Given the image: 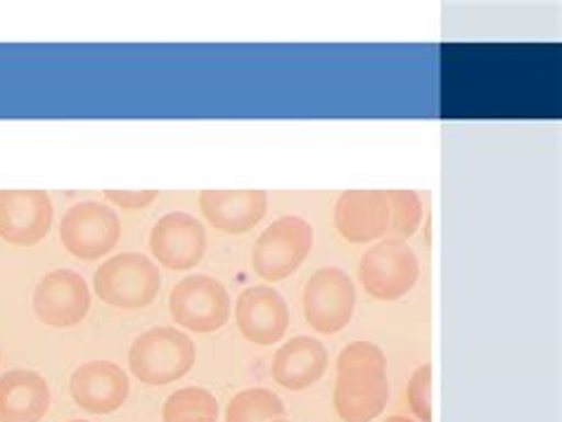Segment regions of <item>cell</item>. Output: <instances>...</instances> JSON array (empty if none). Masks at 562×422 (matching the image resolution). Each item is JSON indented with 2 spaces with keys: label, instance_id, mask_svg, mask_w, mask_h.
Segmentation results:
<instances>
[{
  "label": "cell",
  "instance_id": "obj_26",
  "mask_svg": "<svg viewBox=\"0 0 562 422\" xmlns=\"http://www.w3.org/2000/svg\"><path fill=\"white\" fill-rule=\"evenodd\" d=\"M69 422H86V420H69Z\"/></svg>",
  "mask_w": 562,
  "mask_h": 422
},
{
  "label": "cell",
  "instance_id": "obj_23",
  "mask_svg": "<svg viewBox=\"0 0 562 422\" xmlns=\"http://www.w3.org/2000/svg\"><path fill=\"white\" fill-rule=\"evenodd\" d=\"M181 422H216L214 418H186Z\"/></svg>",
  "mask_w": 562,
  "mask_h": 422
},
{
  "label": "cell",
  "instance_id": "obj_7",
  "mask_svg": "<svg viewBox=\"0 0 562 422\" xmlns=\"http://www.w3.org/2000/svg\"><path fill=\"white\" fill-rule=\"evenodd\" d=\"M171 318L190 332H216L228 323L231 295L212 275H188L169 295Z\"/></svg>",
  "mask_w": 562,
  "mask_h": 422
},
{
  "label": "cell",
  "instance_id": "obj_12",
  "mask_svg": "<svg viewBox=\"0 0 562 422\" xmlns=\"http://www.w3.org/2000/svg\"><path fill=\"white\" fill-rule=\"evenodd\" d=\"M235 323H238L243 338L251 344H278L290 328L288 304L278 289L269 285L247 287L235 304Z\"/></svg>",
  "mask_w": 562,
  "mask_h": 422
},
{
  "label": "cell",
  "instance_id": "obj_5",
  "mask_svg": "<svg viewBox=\"0 0 562 422\" xmlns=\"http://www.w3.org/2000/svg\"><path fill=\"white\" fill-rule=\"evenodd\" d=\"M359 278L378 301H396L408 295L420 278V261L406 240L387 238L373 244L361 259Z\"/></svg>",
  "mask_w": 562,
  "mask_h": 422
},
{
  "label": "cell",
  "instance_id": "obj_10",
  "mask_svg": "<svg viewBox=\"0 0 562 422\" xmlns=\"http://www.w3.org/2000/svg\"><path fill=\"white\" fill-rule=\"evenodd\" d=\"M150 252L169 271H192L204 259L206 230L186 212L167 214L150 232Z\"/></svg>",
  "mask_w": 562,
  "mask_h": 422
},
{
  "label": "cell",
  "instance_id": "obj_11",
  "mask_svg": "<svg viewBox=\"0 0 562 422\" xmlns=\"http://www.w3.org/2000/svg\"><path fill=\"white\" fill-rule=\"evenodd\" d=\"M53 199L43 191H0V240L18 247L38 244L50 232Z\"/></svg>",
  "mask_w": 562,
  "mask_h": 422
},
{
  "label": "cell",
  "instance_id": "obj_13",
  "mask_svg": "<svg viewBox=\"0 0 562 422\" xmlns=\"http://www.w3.org/2000/svg\"><path fill=\"white\" fill-rule=\"evenodd\" d=\"M128 375L112 361L83 363L69 380L71 399L93 415L120 411L128 399Z\"/></svg>",
  "mask_w": 562,
  "mask_h": 422
},
{
  "label": "cell",
  "instance_id": "obj_2",
  "mask_svg": "<svg viewBox=\"0 0 562 422\" xmlns=\"http://www.w3.org/2000/svg\"><path fill=\"white\" fill-rule=\"evenodd\" d=\"M195 344L179 328H153L128 349L131 373L143 385L165 387L186 377L195 366Z\"/></svg>",
  "mask_w": 562,
  "mask_h": 422
},
{
  "label": "cell",
  "instance_id": "obj_15",
  "mask_svg": "<svg viewBox=\"0 0 562 422\" xmlns=\"http://www.w3.org/2000/svg\"><path fill=\"white\" fill-rule=\"evenodd\" d=\"M198 205L212 228L243 236L269 212V195L263 191H202Z\"/></svg>",
  "mask_w": 562,
  "mask_h": 422
},
{
  "label": "cell",
  "instance_id": "obj_21",
  "mask_svg": "<svg viewBox=\"0 0 562 422\" xmlns=\"http://www.w3.org/2000/svg\"><path fill=\"white\" fill-rule=\"evenodd\" d=\"M408 406L420 422H432V366L425 363L408 380Z\"/></svg>",
  "mask_w": 562,
  "mask_h": 422
},
{
  "label": "cell",
  "instance_id": "obj_20",
  "mask_svg": "<svg viewBox=\"0 0 562 422\" xmlns=\"http://www.w3.org/2000/svg\"><path fill=\"white\" fill-rule=\"evenodd\" d=\"M390 232L392 238L406 240L416 236L423 221V202L413 191H387Z\"/></svg>",
  "mask_w": 562,
  "mask_h": 422
},
{
  "label": "cell",
  "instance_id": "obj_16",
  "mask_svg": "<svg viewBox=\"0 0 562 422\" xmlns=\"http://www.w3.org/2000/svg\"><path fill=\"white\" fill-rule=\"evenodd\" d=\"M328 370V349L316 338H294L273 356V380L290 391L314 387Z\"/></svg>",
  "mask_w": 562,
  "mask_h": 422
},
{
  "label": "cell",
  "instance_id": "obj_1",
  "mask_svg": "<svg viewBox=\"0 0 562 422\" xmlns=\"http://www.w3.org/2000/svg\"><path fill=\"white\" fill-rule=\"evenodd\" d=\"M387 358L373 342H351L337 356L333 403L342 422H373L387 406Z\"/></svg>",
  "mask_w": 562,
  "mask_h": 422
},
{
  "label": "cell",
  "instance_id": "obj_6",
  "mask_svg": "<svg viewBox=\"0 0 562 422\" xmlns=\"http://www.w3.org/2000/svg\"><path fill=\"white\" fill-rule=\"evenodd\" d=\"M120 238V214L102 202H79L65 212L60 221V240L65 250L81 261H95L110 254Z\"/></svg>",
  "mask_w": 562,
  "mask_h": 422
},
{
  "label": "cell",
  "instance_id": "obj_8",
  "mask_svg": "<svg viewBox=\"0 0 562 422\" xmlns=\"http://www.w3.org/2000/svg\"><path fill=\"white\" fill-rule=\"evenodd\" d=\"M308 328L321 334L342 332L357 307V289L342 269H321L308 278L302 297Z\"/></svg>",
  "mask_w": 562,
  "mask_h": 422
},
{
  "label": "cell",
  "instance_id": "obj_18",
  "mask_svg": "<svg viewBox=\"0 0 562 422\" xmlns=\"http://www.w3.org/2000/svg\"><path fill=\"white\" fill-rule=\"evenodd\" d=\"M285 415V406L273 391L251 387L235 395L226 409V422H271Z\"/></svg>",
  "mask_w": 562,
  "mask_h": 422
},
{
  "label": "cell",
  "instance_id": "obj_22",
  "mask_svg": "<svg viewBox=\"0 0 562 422\" xmlns=\"http://www.w3.org/2000/svg\"><path fill=\"white\" fill-rule=\"evenodd\" d=\"M157 191H105V199L122 209H145L157 199Z\"/></svg>",
  "mask_w": 562,
  "mask_h": 422
},
{
  "label": "cell",
  "instance_id": "obj_17",
  "mask_svg": "<svg viewBox=\"0 0 562 422\" xmlns=\"http://www.w3.org/2000/svg\"><path fill=\"white\" fill-rule=\"evenodd\" d=\"M48 406V383L36 370L20 368L0 377V422H38Z\"/></svg>",
  "mask_w": 562,
  "mask_h": 422
},
{
  "label": "cell",
  "instance_id": "obj_9",
  "mask_svg": "<svg viewBox=\"0 0 562 422\" xmlns=\"http://www.w3.org/2000/svg\"><path fill=\"white\" fill-rule=\"evenodd\" d=\"M91 309V289L77 271H50L34 289V313L48 328H71Z\"/></svg>",
  "mask_w": 562,
  "mask_h": 422
},
{
  "label": "cell",
  "instance_id": "obj_3",
  "mask_svg": "<svg viewBox=\"0 0 562 422\" xmlns=\"http://www.w3.org/2000/svg\"><path fill=\"white\" fill-rule=\"evenodd\" d=\"M159 269L153 264L150 256L138 252H124L108 259L95 271L93 278L95 297H100L114 309L126 311L150 307L159 295Z\"/></svg>",
  "mask_w": 562,
  "mask_h": 422
},
{
  "label": "cell",
  "instance_id": "obj_19",
  "mask_svg": "<svg viewBox=\"0 0 562 422\" xmlns=\"http://www.w3.org/2000/svg\"><path fill=\"white\" fill-rule=\"evenodd\" d=\"M186 418H218V401L210 389L186 387L173 391L161 409L165 422H181Z\"/></svg>",
  "mask_w": 562,
  "mask_h": 422
},
{
  "label": "cell",
  "instance_id": "obj_24",
  "mask_svg": "<svg viewBox=\"0 0 562 422\" xmlns=\"http://www.w3.org/2000/svg\"><path fill=\"white\" fill-rule=\"evenodd\" d=\"M384 422H413V420H408V418H404V415H392V418H387Z\"/></svg>",
  "mask_w": 562,
  "mask_h": 422
},
{
  "label": "cell",
  "instance_id": "obj_4",
  "mask_svg": "<svg viewBox=\"0 0 562 422\" xmlns=\"http://www.w3.org/2000/svg\"><path fill=\"white\" fill-rule=\"evenodd\" d=\"M314 247V228L302 216H283L266 228L251 247V266L266 283L285 281Z\"/></svg>",
  "mask_w": 562,
  "mask_h": 422
},
{
  "label": "cell",
  "instance_id": "obj_25",
  "mask_svg": "<svg viewBox=\"0 0 562 422\" xmlns=\"http://www.w3.org/2000/svg\"><path fill=\"white\" fill-rule=\"evenodd\" d=\"M271 422H290L288 418H276V420H271Z\"/></svg>",
  "mask_w": 562,
  "mask_h": 422
},
{
  "label": "cell",
  "instance_id": "obj_14",
  "mask_svg": "<svg viewBox=\"0 0 562 422\" xmlns=\"http://www.w3.org/2000/svg\"><path fill=\"white\" fill-rule=\"evenodd\" d=\"M335 228L351 244L380 240L390 232V202L384 191H347L335 202Z\"/></svg>",
  "mask_w": 562,
  "mask_h": 422
}]
</instances>
